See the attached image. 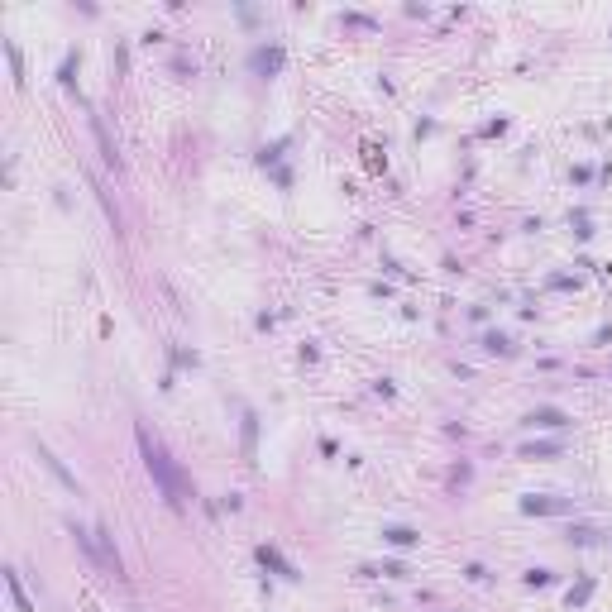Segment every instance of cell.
I'll list each match as a JSON object with an SVG mask.
<instances>
[{"mask_svg": "<svg viewBox=\"0 0 612 612\" xmlns=\"http://www.w3.org/2000/svg\"><path fill=\"white\" fill-rule=\"evenodd\" d=\"M5 584H10V598H15V608H20V612H34V603L25 598V588H20V574H15V569H5Z\"/></svg>", "mask_w": 612, "mask_h": 612, "instance_id": "7a4b0ae2", "label": "cell"}, {"mask_svg": "<svg viewBox=\"0 0 612 612\" xmlns=\"http://www.w3.org/2000/svg\"><path fill=\"white\" fill-rule=\"evenodd\" d=\"M388 540H393V545H412V540H416V531H407V526H393V531H388Z\"/></svg>", "mask_w": 612, "mask_h": 612, "instance_id": "5b68a950", "label": "cell"}, {"mask_svg": "<svg viewBox=\"0 0 612 612\" xmlns=\"http://www.w3.org/2000/svg\"><path fill=\"white\" fill-rule=\"evenodd\" d=\"M139 450H144V464H149V474L158 479L163 498H168L172 507H182L186 488H182V479H177V469L168 464V454H163V445H154V440H149V430H139Z\"/></svg>", "mask_w": 612, "mask_h": 612, "instance_id": "6da1fadb", "label": "cell"}, {"mask_svg": "<svg viewBox=\"0 0 612 612\" xmlns=\"http://www.w3.org/2000/svg\"><path fill=\"white\" fill-rule=\"evenodd\" d=\"M259 559H264V564H273L278 574H287V579H297V569H292V564H287L283 555H278V550H268V545H264V550H259Z\"/></svg>", "mask_w": 612, "mask_h": 612, "instance_id": "3957f363", "label": "cell"}, {"mask_svg": "<svg viewBox=\"0 0 612 612\" xmlns=\"http://www.w3.org/2000/svg\"><path fill=\"white\" fill-rule=\"evenodd\" d=\"M531 426H564V416H559V412H536Z\"/></svg>", "mask_w": 612, "mask_h": 612, "instance_id": "277c9868", "label": "cell"}]
</instances>
